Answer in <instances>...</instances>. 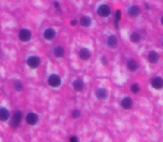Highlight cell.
<instances>
[{
    "label": "cell",
    "mask_w": 163,
    "mask_h": 142,
    "mask_svg": "<svg viewBox=\"0 0 163 142\" xmlns=\"http://www.w3.org/2000/svg\"><path fill=\"white\" fill-rule=\"evenodd\" d=\"M77 141H78V139L76 136H72V137H71L70 139V142H77Z\"/></svg>",
    "instance_id": "cell-26"
},
{
    "label": "cell",
    "mask_w": 163,
    "mask_h": 142,
    "mask_svg": "<svg viewBox=\"0 0 163 142\" xmlns=\"http://www.w3.org/2000/svg\"><path fill=\"white\" fill-rule=\"evenodd\" d=\"M80 23L82 26L87 28V27H89L91 25L92 20H91V17H89V16L85 15V16H83V17L81 18Z\"/></svg>",
    "instance_id": "cell-16"
},
{
    "label": "cell",
    "mask_w": 163,
    "mask_h": 142,
    "mask_svg": "<svg viewBox=\"0 0 163 142\" xmlns=\"http://www.w3.org/2000/svg\"><path fill=\"white\" fill-rule=\"evenodd\" d=\"M26 121L28 124L34 125L38 121V117L35 113H30L27 115Z\"/></svg>",
    "instance_id": "cell-6"
},
{
    "label": "cell",
    "mask_w": 163,
    "mask_h": 142,
    "mask_svg": "<svg viewBox=\"0 0 163 142\" xmlns=\"http://www.w3.org/2000/svg\"><path fill=\"white\" fill-rule=\"evenodd\" d=\"M54 56L57 57H63L64 54V48L61 46L56 47L54 49Z\"/></svg>",
    "instance_id": "cell-19"
},
{
    "label": "cell",
    "mask_w": 163,
    "mask_h": 142,
    "mask_svg": "<svg viewBox=\"0 0 163 142\" xmlns=\"http://www.w3.org/2000/svg\"><path fill=\"white\" fill-rule=\"evenodd\" d=\"M83 82L81 79H76L74 83H73V86L74 88L77 91H80L83 87Z\"/></svg>",
    "instance_id": "cell-18"
},
{
    "label": "cell",
    "mask_w": 163,
    "mask_h": 142,
    "mask_svg": "<svg viewBox=\"0 0 163 142\" xmlns=\"http://www.w3.org/2000/svg\"><path fill=\"white\" fill-rule=\"evenodd\" d=\"M70 24H71V25L73 26H76V24H77V21L76 20H75V19H74V20H72L71 21Z\"/></svg>",
    "instance_id": "cell-28"
},
{
    "label": "cell",
    "mask_w": 163,
    "mask_h": 142,
    "mask_svg": "<svg viewBox=\"0 0 163 142\" xmlns=\"http://www.w3.org/2000/svg\"><path fill=\"white\" fill-rule=\"evenodd\" d=\"M27 64L31 68H36L40 63V59L37 56H31L27 61Z\"/></svg>",
    "instance_id": "cell-5"
},
{
    "label": "cell",
    "mask_w": 163,
    "mask_h": 142,
    "mask_svg": "<svg viewBox=\"0 0 163 142\" xmlns=\"http://www.w3.org/2000/svg\"><path fill=\"white\" fill-rule=\"evenodd\" d=\"M131 90L133 92V93H135V94L138 93V92L140 91L139 84L137 83L133 84L131 87Z\"/></svg>",
    "instance_id": "cell-22"
},
{
    "label": "cell",
    "mask_w": 163,
    "mask_h": 142,
    "mask_svg": "<svg viewBox=\"0 0 163 142\" xmlns=\"http://www.w3.org/2000/svg\"><path fill=\"white\" fill-rule=\"evenodd\" d=\"M114 25H115V27L116 28V29H119V22H117V21L115 20Z\"/></svg>",
    "instance_id": "cell-27"
},
{
    "label": "cell",
    "mask_w": 163,
    "mask_h": 142,
    "mask_svg": "<svg viewBox=\"0 0 163 142\" xmlns=\"http://www.w3.org/2000/svg\"><path fill=\"white\" fill-rule=\"evenodd\" d=\"M152 86L155 89H161L163 87V79L159 76H157L151 82Z\"/></svg>",
    "instance_id": "cell-7"
},
{
    "label": "cell",
    "mask_w": 163,
    "mask_h": 142,
    "mask_svg": "<svg viewBox=\"0 0 163 142\" xmlns=\"http://www.w3.org/2000/svg\"><path fill=\"white\" fill-rule=\"evenodd\" d=\"M19 39L22 42H28L31 38V32L26 29H22L20 31L19 34Z\"/></svg>",
    "instance_id": "cell-4"
},
{
    "label": "cell",
    "mask_w": 163,
    "mask_h": 142,
    "mask_svg": "<svg viewBox=\"0 0 163 142\" xmlns=\"http://www.w3.org/2000/svg\"><path fill=\"white\" fill-rule=\"evenodd\" d=\"M161 24H162V26H163V17L161 18Z\"/></svg>",
    "instance_id": "cell-30"
},
{
    "label": "cell",
    "mask_w": 163,
    "mask_h": 142,
    "mask_svg": "<svg viewBox=\"0 0 163 142\" xmlns=\"http://www.w3.org/2000/svg\"><path fill=\"white\" fill-rule=\"evenodd\" d=\"M117 43H118L117 38L115 35H111L108 37L107 41V44L108 47L111 48H115L117 46Z\"/></svg>",
    "instance_id": "cell-11"
},
{
    "label": "cell",
    "mask_w": 163,
    "mask_h": 142,
    "mask_svg": "<svg viewBox=\"0 0 163 142\" xmlns=\"http://www.w3.org/2000/svg\"><path fill=\"white\" fill-rule=\"evenodd\" d=\"M55 35H56L55 31L51 28H49L44 32V37L45 39L48 40H51L54 39V37L55 36Z\"/></svg>",
    "instance_id": "cell-13"
},
{
    "label": "cell",
    "mask_w": 163,
    "mask_h": 142,
    "mask_svg": "<svg viewBox=\"0 0 163 142\" xmlns=\"http://www.w3.org/2000/svg\"><path fill=\"white\" fill-rule=\"evenodd\" d=\"M14 86L15 89L17 91H21L22 89H23V85H22V84L20 80L15 81L14 83Z\"/></svg>",
    "instance_id": "cell-21"
},
{
    "label": "cell",
    "mask_w": 163,
    "mask_h": 142,
    "mask_svg": "<svg viewBox=\"0 0 163 142\" xmlns=\"http://www.w3.org/2000/svg\"><path fill=\"white\" fill-rule=\"evenodd\" d=\"M127 68L131 72H135L138 68V64L134 59H131L127 63Z\"/></svg>",
    "instance_id": "cell-17"
},
{
    "label": "cell",
    "mask_w": 163,
    "mask_h": 142,
    "mask_svg": "<svg viewBox=\"0 0 163 142\" xmlns=\"http://www.w3.org/2000/svg\"><path fill=\"white\" fill-rule=\"evenodd\" d=\"M96 96L98 100H105L108 96V92L105 89L100 88L96 92Z\"/></svg>",
    "instance_id": "cell-10"
},
{
    "label": "cell",
    "mask_w": 163,
    "mask_h": 142,
    "mask_svg": "<svg viewBox=\"0 0 163 142\" xmlns=\"http://www.w3.org/2000/svg\"><path fill=\"white\" fill-rule=\"evenodd\" d=\"M149 61L152 64H155L159 61V56L158 53L155 51H150L148 55Z\"/></svg>",
    "instance_id": "cell-8"
},
{
    "label": "cell",
    "mask_w": 163,
    "mask_h": 142,
    "mask_svg": "<svg viewBox=\"0 0 163 142\" xmlns=\"http://www.w3.org/2000/svg\"><path fill=\"white\" fill-rule=\"evenodd\" d=\"M101 62H102V63L103 65H106L108 63L107 58H106L105 56H103L102 58H101Z\"/></svg>",
    "instance_id": "cell-25"
},
{
    "label": "cell",
    "mask_w": 163,
    "mask_h": 142,
    "mask_svg": "<svg viewBox=\"0 0 163 142\" xmlns=\"http://www.w3.org/2000/svg\"><path fill=\"white\" fill-rule=\"evenodd\" d=\"M79 56L82 59L86 61V60L91 57V52H90L89 49L86 48H83L79 52Z\"/></svg>",
    "instance_id": "cell-12"
},
{
    "label": "cell",
    "mask_w": 163,
    "mask_h": 142,
    "mask_svg": "<svg viewBox=\"0 0 163 142\" xmlns=\"http://www.w3.org/2000/svg\"><path fill=\"white\" fill-rule=\"evenodd\" d=\"M140 13L139 8L138 6H132L128 9V14L131 17H136Z\"/></svg>",
    "instance_id": "cell-15"
},
{
    "label": "cell",
    "mask_w": 163,
    "mask_h": 142,
    "mask_svg": "<svg viewBox=\"0 0 163 142\" xmlns=\"http://www.w3.org/2000/svg\"><path fill=\"white\" fill-rule=\"evenodd\" d=\"M133 100L131 97H126L125 98L121 101V106L125 109V110H128V109H130L133 106Z\"/></svg>",
    "instance_id": "cell-9"
},
{
    "label": "cell",
    "mask_w": 163,
    "mask_h": 142,
    "mask_svg": "<svg viewBox=\"0 0 163 142\" xmlns=\"http://www.w3.org/2000/svg\"><path fill=\"white\" fill-rule=\"evenodd\" d=\"M98 14L103 17H106L110 15L111 13L110 8L106 5H102L98 9Z\"/></svg>",
    "instance_id": "cell-3"
},
{
    "label": "cell",
    "mask_w": 163,
    "mask_h": 142,
    "mask_svg": "<svg viewBox=\"0 0 163 142\" xmlns=\"http://www.w3.org/2000/svg\"><path fill=\"white\" fill-rule=\"evenodd\" d=\"M22 119V112L20 110H17L13 115V117L12 118L10 122L11 127L13 128H17L21 121Z\"/></svg>",
    "instance_id": "cell-1"
},
{
    "label": "cell",
    "mask_w": 163,
    "mask_h": 142,
    "mask_svg": "<svg viewBox=\"0 0 163 142\" xmlns=\"http://www.w3.org/2000/svg\"><path fill=\"white\" fill-rule=\"evenodd\" d=\"M54 6H55V8H59V4L58 2H55L54 3Z\"/></svg>",
    "instance_id": "cell-29"
},
{
    "label": "cell",
    "mask_w": 163,
    "mask_h": 142,
    "mask_svg": "<svg viewBox=\"0 0 163 142\" xmlns=\"http://www.w3.org/2000/svg\"><path fill=\"white\" fill-rule=\"evenodd\" d=\"M10 113L7 108H0V121H5L9 118Z\"/></svg>",
    "instance_id": "cell-14"
},
{
    "label": "cell",
    "mask_w": 163,
    "mask_h": 142,
    "mask_svg": "<svg viewBox=\"0 0 163 142\" xmlns=\"http://www.w3.org/2000/svg\"><path fill=\"white\" fill-rule=\"evenodd\" d=\"M121 11L120 10H117L116 14H115V21L119 22V20L121 19Z\"/></svg>",
    "instance_id": "cell-24"
},
{
    "label": "cell",
    "mask_w": 163,
    "mask_h": 142,
    "mask_svg": "<svg viewBox=\"0 0 163 142\" xmlns=\"http://www.w3.org/2000/svg\"><path fill=\"white\" fill-rule=\"evenodd\" d=\"M49 84L53 87H58L61 85V80L58 75L53 74L51 75L48 79Z\"/></svg>",
    "instance_id": "cell-2"
},
{
    "label": "cell",
    "mask_w": 163,
    "mask_h": 142,
    "mask_svg": "<svg viewBox=\"0 0 163 142\" xmlns=\"http://www.w3.org/2000/svg\"><path fill=\"white\" fill-rule=\"evenodd\" d=\"M141 40V36L138 32H133L130 35V40L134 43H138Z\"/></svg>",
    "instance_id": "cell-20"
},
{
    "label": "cell",
    "mask_w": 163,
    "mask_h": 142,
    "mask_svg": "<svg viewBox=\"0 0 163 142\" xmlns=\"http://www.w3.org/2000/svg\"><path fill=\"white\" fill-rule=\"evenodd\" d=\"M71 115H72L73 118L77 119V118H78V117H80V111L78 110H74L72 111Z\"/></svg>",
    "instance_id": "cell-23"
}]
</instances>
